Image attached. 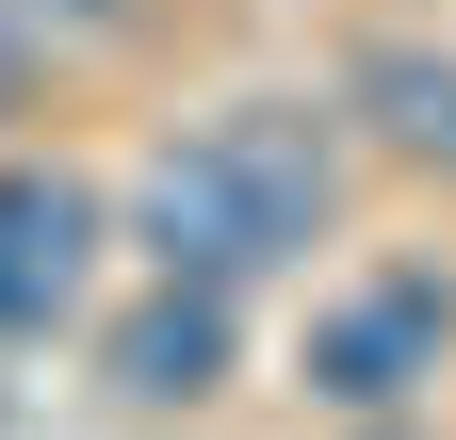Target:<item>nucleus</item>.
Here are the masks:
<instances>
[{
	"label": "nucleus",
	"mask_w": 456,
	"mask_h": 440,
	"mask_svg": "<svg viewBox=\"0 0 456 440\" xmlns=\"http://www.w3.org/2000/svg\"><path fill=\"white\" fill-rule=\"evenodd\" d=\"M17 66H33V49H17V33H0V98H17Z\"/></svg>",
	"instance_id": "nucleus-6"
},
{
	"label": "nucleus",
	"mask_w": 456,
	"mask_h": 440,
	"mask_svg": "<svg viewBox=\"0 0 456 440\" xmlns=\"http://www.w3.org/2000/svg\"><path fill=\"white\" fill-rule=\"evenodd\" d=\"M131 229H147V261L163 278H261V261H294L310 229H326V147L294 131V115H212V131H180L131 180Z\"/></svg>",
	"instance_id": "nucleus-1"
},
{
	"label": "nucleus",
	"mask_w": 456,
	"mask_h": 440,
	"mask_svg": "<svg viewBox=\"0 0 456 440\" xmlns=\"http://www.w3.org/2000/svg\"><path fill=\"white\" fill-rule=\"evenodd\" d=\"M212 375H228V294L212 278H163L131 326H114V392L131 408H196Z\"/></svg>",
	"instance_id": "nucleus-4"
},
{
	"label": "nucleus",
	"mask_w": 456,
	"mask_h": 440,
	"mask_svg": "<svg viewBox=\"0 0 456 440\" xmlns=\"http://www.w3.org/2000/svg\"><path fill=\"white\" fill-rule=\"evenodd\" d=\"M359 115L408 163H456V49H375V66H359Z\"/></svg>",
	"instance_id": "nucleus-5"
},
{
	"label": "nucleus",
	"mask_w": 456,
	"mask_h": 440,
	"mask_svg": "<svg viewBox=\"0 0 456 440\" xmlns=\"http://www.w3.org/2000/svg\"><path fill=\"white\" fill-rule=\"evenodd\" d=\"M82 245H98V196H82V180H49V163H0V343L66 326Z\"/></svg>",
	"instance_id": "nucleus-3"
},
{
	"label": "nucleus",
	"mask_w": 456,
	"mask_h": 440,
	"mask_svg": "<svg viewBox=\"0 0 456 440\" xmlns=\"http://www.w3.org/2000/svg\"><path fill=\"white\" fill-rule=\"evenodd\" d=\"M440 343H456V294L440 278H375V294H342L310 326V392L326 408H408L424 375H440Z\"/></svg>",
	"instance_id": "nucleus-2"
}]
</instances>
